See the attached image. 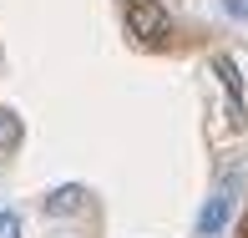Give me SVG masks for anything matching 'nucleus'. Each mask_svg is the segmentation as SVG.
Instances as JSON below:
<instances>
[{
	"mask_svg": "<svg viewBox=\"0 0 248 238\" xmlns=\"http://www.w3.org/2000/svg\"><path fill=\"white\" fill-rule=\"evenodd\" d=\"M223 10H228L233 20H248V0H223Z\"/></svg>",
	"mask_w": 248,
	"mask_h": 238,
	"instance_id": "7",
	"label": "nucleus"
},
{
	"mask_svg": "<svg viewBox=\"0 0 248 238\" xmlns=\"http://www.w3.org/2000/svg\"><path fill=\"white\" fill-rule=\"evenodd\" d=\"M213 76L223 81V92H228V107H233V127H243V76H238V61L233 56H213Z\"/></svg>",
	"mask_w": 248,
	"mask_h": 238,
	"instance_id": "3",
	"label": "nucleus"
},
{
	"mask_svg": "<svg viewBox=\"0 0 248 238\" xmlns=\"http://www.w3.org/2000/svg\"><path fill=\"white\" fill-rule=\"evenodd\" d=\"M233 203H238V188L223 183L198 213V238H223V228H228V218H233Z\"/></svg>",
	"mask_w": 248,
	"mask_h": 238,
	"instance_id": "2",
	"label": "nucleus"
},
{
	"mask_svg": "<svg viewBox=\"0 0 248 238\" xmlns=\"http://www.w3.org/2000/svg\"><path fill=\"white\" fill-rule=\"evenodd\" d=\"M41 208H46L51 218H71V213L86 208V188L81 183H61V188H51L46 198H41Z\"/></svg>",
	"mask_w": 248,
	"mask_h": 238,
	"instance_id": "4",
	"label": "nucleus"
},
{
	"mask_svg": "<svg viewBox=\"0 0 248 238\" xmlns=\"http://www.w3.org/2000/svg\"><path fill=\"white\" fill-rule=\"evenodd\" d=\"M0 238H20V213L16 208H0Z\"/></svg>",
	"mask_w": 248,
	"mask_h": 238,
	"instance_id": "6",
	"label": "nucleus"
},
{
	"mask_svg": "<svg viewBox=\"0 0 248 238\" xmlns=\"http://www.w3.org/2000/svg\"><path fill=\"white\" fill-rule=\"evenodd\" d=\"M20 147V117L0 107V152H16Z\"/></svg>",
	"mask_w": 248,
	"mask_h": 238,
	"instance_id": "5",
	"label": "nucleus"
},
{
	"mask_svg": "<svg viewBox=\"0 0 248 238\" xmlns=\"http://www.w3.org/2000/svg\"><path fill=\"white\" fill-rule=\"evenodd\" d=\"M127 31L142 41V46H157L172 31V16H167L157 0H127Z\"/></svg>",
	"mask_w": 248,
	"mask_h": 238,
	"instance_id": "1",
	"label": "nucleus"
}]
</instances>
